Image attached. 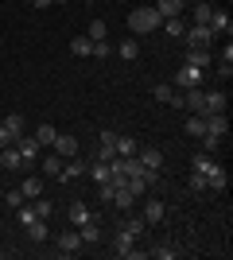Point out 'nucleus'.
Returning a JSON list of instances; mask_svg holds the SVG:
<instances>
[{
  "label": "nucleus",
  "instance_id": "obj_47",
  "mask_svg": "<svg viewBox=\"0 0 233 260\" xmlns=\"http://www.w3.org/2000/svg\"><path fill=\"white\" fill-rule=\"evenodd\" d=\"M35 8H51V4H55V0H31Z\"/></svg>",
  "mask_w": 233,
  "mask_h": 260
},
{
  "label": "nucleus",
  "instance_id": "obj_1",
  "mask_svg": "<svg viewBox=\"0 0 233 260\" xmlns=\"http://www.w3.org/2000/svg\"><path fill=\"white\" fill-rule=\"evenodd\" d=\"M159 23H163V16L155 12V4H140V8L128 12V31H136V35L159 31Z\"/></svg>",
  "mask_w": 233,
  "mask_h": 260
},
{
  "label": "nucleus",
  "instance_id": "obj_39",
  "mask_svg": "<svg viewBox=\"0 0 233 260\" xmlns=\"http://www.w3.org/2000/svg\"><path fill=\"white\" fill-rule=\"evenodd\" d=\"M148 256H155V260H175V256H179V249H171V245H155Z\"/></svg>",
  "mask_w": 233,
  "mask_h": 260
},
{
  "label": "nucleus",
  "instance_id": "obj_10",
  "mask_svg": "<svg viewBox=\"0 0 233 260\" xmlns=\"http://www.w3.org/2000/svg\"><path fill=\"white\" fill-rule=\"evenodd\" d=\"M78 233H82V245H97L101 241V214H93L86 225H78Z\"/></svg>",
  "mask_w": 233,
  "mask_h": 260
},
{
  "label": "nucleus",
  "instance_id": "obj_2",
  "mask_svg": "<svg viewBox=\"0 0 233 260\" xmlns=\"http://www.w3.org/2000/svg\"><path fill=\"white\" fill-rule=\"evenodd\" d=\"M16 152H20V159H23V167H35L39 163V155H43V148H39V140L35 136H16Z\"/></svg>",
  "mask_w": 233,
  "mask_h": 260
},
{
  "label": "nucleus",
  "instance_id": "obj_50",
  "mask_svg": "<svg viewBox=\"0 0 233 260\" xmlns=\"http://www.w3.org/2000/svg\"><path fill=\"white\" fill-rule=\"evenodd\" d=\"M194 4H202V0H194Z\"/></svg>",
  "mask_w": 233,
  "mask_h": 260
},
{
  "label": "nucleus",
  "instance_id": "obj_23",
  "mask_svg": "<svg viewBox=\"0 0 233 260\" xmlns=\"http://www.w3.org/2000/svg\"><path fill=\"white\" fill-rule=\"evenodd\" d=\"M132 202H136V194H132V190H128V186H121V190L113 194V206H117V210H124V214L132 210Z\"/></svg>",
  "mask_w": 233,
  "mask_h": 260
},
{
  "label": "nucleus",
  "instance_id": "obj_15",
  "mask_svg": "<svg viewBox=\"0 0 233 260\" xmlns=\"http://www.w3.org/2000/svg\"><path fill=\"white\" fill-rule=\"evenodd\" d=\"M183 8H187V0H155V12H159L163 20H171V16H183Z\"/></svg>",
  "mask_w": 233,
  "mask_h": 260
},
{
  "label": "nucleus",
  "instance_id": "obj_11",
  "mask_svg": "<svg viewBox=\"0 0 233 260\" xmlns=\"http://www.w3.org/2000/svg\"><path fill=\"white\" fill-rule=\"evenodd\" d=\"M86 163H89V159H78V155H74V159H66V163H62V175H58V179L70 186L74 179H82V175H86Z\"/></svg>",
  "mask_w": 233,
  "mask_h": 260
},
{
  "label": "nucleus",
  "instance_id": "obj_12",
  "mask_svg": "<svg viewBox=\"0 0 233 260\" xmlns=\"http://www.w3.org/2000/svg\"><path fill=\"white\" fill-rule=\"evenodd\" d=\"M51 148H55V152L62 155V159H74V155H78V140H74V136H66V132H58Z\"/></svg>",
  "mask_w": 233,
  "mask_h": 260
},
{
  "label": "nucleus",
  "instance_id": "obj_14",
  "mask_svg": "<svg viewBox=\"0 0 233 260\" xmlns=\"http://www.w3.org/2000/svg\"><path fill=\"white\" fill-rule=\"evenodd\" d=\"M148 221V225H155V221H163V198H148L144 202V214H140Z\"/></svg>",
  "mask_w": 233,
  "mask_h": 260
},
{
  "label": "nucleus",
  "instance_id": "obj_33",
  "mask_svg": "<svg viewBox=\"0 0 233 260\" xmlns=\"http://www.w3.org/2000/svg\"><path fill=\"white\" fill-rule=\"evenodd\" d=\"M0 124H4V128H8L12 136H23V117H20V113H8V117L0 120Z\"/></svg>",
  "mask_w": 233,
  "mask_h": 260
},
{
  "label": "nucleus",
  "instance_id": "obj_24",
  "mask_svg": "<svg viewBox=\"0 0 233 260\" xmlns=\"http://www.w3.org/2000/svg\"><path fill=\"white\" fill-rule=\"evenodd\" d=\"M23 229H27V237H31L35 245H43V241L51 237V233H47V225H43V217H35L31 225H23Z\"/></svg>",
  "mask_w": 233,
  "mask_h": 260
},
{
  "label": "nucleus",
  "instance_id": "obj_29",
  "mask_svg": "<svg viewBox=\"0 0 233 260\" xmlns=\"http://www.w3.org/2000/svg\"><path fill=\"white\" fill-rule=\"evenodd\" d=\"M225 186H229V175H225L222 167H218L214 175H206V190H225Z\"/></svg>",
  "mask_w": 233,
  "mask_h": 260
},
{
  "label": "nucleus",
  "instance_id": "obj_28",
  "mask_svg": "<svg viewBox=\"0 0 233 260\" xmlns=\"http://www.w3.org/2000/svg\"><path fill=\"white\" fill-rule=\"evenodd\" d=\"M159 31H167V35H175V39H183V31H187V23L179 20V16H171V20H163V23H159Z\"/></svg>",
  "mask_w": 233,
  "mask_h": 260
},
{
  "label": "nucleus",
  "instance_id": "obj_22",
  "mask_svg": "<svg viewBox=\"0 0 233 260\" xmlns=\"http://www.w3.org/2000/svg\"><path fill=\"white\" fill-rule=\"evenodd\" d=\"M62 163H66V159H62V155H43V175H51V179H58V175H62Z\"/></svg>",
  "mask_w": 233,
  "mask_h": 260
},
{
  "label": "nucleus",
  "instance_id": "obj_30",
  "mask_svg": "<svg viewBox=\"0 0 233 260\" xmlns=\"http://www.w3.org/2000/svg\"><path fill=\"white\" fill-rule=\"evenodd\" d=\"M20 190H23V198H39V194H43V183H39L35 175H27V179L20 183Z\"/></svg>",
  "mask_w": 233,
  "mask_h": 260
},
{
  "label": "nucleus",
  "instance_id": "obj_46",
  "mask_svg": "<svg viewBox=\"0 0 233 260\" xmlns=\"http://www.w3.org/2000/svg\"><path fill=\"white\" fill-rule=\"evenodd\" d=\"M113 155H117V152H113V148H101V144H97V159H101V163H109Z\"/></svg>",
  "mask_w": 233,
  "mask_h": 260
},
{
  "label": "nucleus",
  "instance_id": "obj_48",
  "mask_svg": "<svg viewBox=\"0 0 233 260\" xmlns=\"http://www.w3.org/2000/svg\"><path fill=\"white\" fill-rule=\"evenodd\" d=\"M0 210H4V194H0Z\"/></svg>",
  "mask_w": 233,
  "mask_h": 260
},
{
  "label": "nucleus",
  "instance_id": "obj_37",
  "mask_svg": "<svg viewBox=\"0 0 233 260\" xmlns=\"http://www.w3.org/2000/svg\"><path fill=\"white\" fill-rule=\"evenodd\" d=\"M210 16H214V4H210V0L194 4V23H210Z\"/></svg>",
  "mask_w": 233,
  "mask_h": 260
},
{
  "label": "nucleus",
  "instance_id": "obj_32",
  "mask_svg": "<svg viewBox=\"0 0 233 260\" xmlns=\"http://www.w3.org/2000/svg\"><path fill=\"white\" fill-rule=\"evenodd\" d=\"M198 140H202V152H206V155H218V148H222V136H214V132H202Z\"/></svg>",
  "mask_w": 233,
  "mask_h": 260
},
{
  "label": "nucleus",
  "instance_id": "obj_35",
  "mask_svg": "<svg viewBox=\"0 0 233 260\" xmlns=\"http://www.w3.org/2000/svg\"><path fill=\"white\" fill-rule=\"evenodd\" d=\"M194 171H198V175H214V171H218V163H214V155H206V152H202L198 159H194Z\"/></svg>",
  "mask_w": 233,
  "mask_h": 260
},
{
  "label": "nucleus",
  "instance_id": "obj_19",
  "mask_svg": "<svg viewBox=\"0 0 233 260\" xmlns=\"http://www.w3.org/2000/svg\"><path fill=\"white\" fill-rule=\"evenodd\" d=\"M89 217H93V214H89V206H86V202H70V225H86V221H89Z\"/></svg>",
  "mask_w": 233,
  "mask_h": 260
},
{
  "label": "nucleus",
  "instance_id": "obj_6",
  "mask_svg": "<svg viewBox=\"0 0 233 260\" xmlns=\"http://www.w3.org/2000/svg\"><path fill=\"white\" fill-rule=\"evenodd\" d=\"M183 39H187V47H210L214 43V31L206 27V23H190L187 31H183Z\"/></svg>",
  "mask_w": 233,
  "mask_h": 260
},
{
  "label": "nucleus",
  "instance_id": "obj_18",
  "mask_svg": "<svg viewBox=\"0 0 233 260\" xmlns=\"http://www.w3.org/2000/svg\"><path fill=\"white\" fill-rule=\"evenodd\" d=\"M136 159L144 163V167H155V171L163 167V152H159V148H140V152H136Z\"/></svg>",
  "mask_w": 233,
  "mask_h": 260
},
{
  "label": "nucleus",
  "instance_id": "obj_44",
  "mask_svg": "<svg viewBox=\"0 0 233 260\" xmlns=\"http://www.w3.org/2000/svg\"><path fill=\"white\" fill-rule=\"evenodd\" d=\"M8 144H16V136H12V132L4 128V124H0V148H8Z\"/></svg>",
  "mask_w": 233,
  "mask_h": 260
},
{
  "label": "nucleus",
  "instance_id": "obj_31",
  "mask_svg": "<svg viewBox=\"0 0 233 260\" xmlns=\"http://www.w3.org/2000/svg\"><path fill=\"white\" fill-rule=\"evenodd\" d=\"M117 54H121V58H128V62H136V58H140V43H136V39H124V43L117 47Z\"/></svg>",
  "mask_w": 233,
  "mask_h": 260
},
{
  "label": "nucleus",
  "instance_id": "obj_4",
  "mask_svg": "<svg viewBox=\"0 0 233 260\" xmlns=\"http://www.w3.org/2000/svg\"><path fill=\"white\" fill-rule=\"evenodd\" d=\"M194 86H202V70L190 66V62H183L175 70V89H194Z\"/></svg>",
  "mask_w": 233,
  "mask_h": 260
},
{
  "label": "nucleus",
  "instance_id": "obj_25",
  "mask_svg": "<svg viewBox=\"0 0 233 260\" xmlns=\"http://www.w3.org/2000/svg\"><path fill=\"white\" fill-rule=\"evenodd\" d=\"M70 51H74L78 58H86V54L93 51V39H89V35H74V39H70Z\"/></svg>",
  "mask_w": 233,
  "mask_h": 260
},
{
  "label": "nucleus",
  "instance_id": "obj_43",
  "mask_svg": "<svg viewBox=\"0 0 233 260\" xmlns=\"http://www.w3.org/2000/svg\"><path fill=\"white\" fill-rule=\"evenodd\" d=\"M89 54H93V58H109V43H105V39L93 43V51H89Z\"/></svg>",
  "mask_w": 233,
  "mask_h": 260
},
{
  "label": "nucleus",
  "instance_id": "obj_49",
  "mask_svg": "<svg viewBox=\"0 0 233 260\" xmlns=\"http://www.w3.org/2000/svg\"><path fill=\"white\" fill-rule=\"evenodd\" d=\"M55 4H66V0H55Z\"/></svg>",
  "mask_w": 233,
  "mask_h": 260
},
{
  "label": "nucleus",
  "instance_id": "obj_20",
  "mask_svg": "<svg viewBox=\"0 0 233 260\" xmlns=\"http://www.w3.org/2000/svg\"><path fill=\"white\" fill-rule=\"evenodd\" d=\"M113 152L128 159V155H136L140 148H136V140H132V136H117V140H113Z\"/></svg>",
  "mask_w": 233,
  "mask_h": 260
},
{
  "label": "nucleus",
  "instance_id": "obj_9",
  "mask_svg": "<svg viewBox=\"0 0 233 260\" xmlns=\"http://www.w3.org/2000/svg\"><path fill=\"white\" fill-rule=\"evenodd\" d=\"M183 109H190V113H202V109H206V89H202V86L183 89Z\"/></svg>",
  "mask_w": 233,
  "mask_h": 260
},
{
  "label": "nucleus",
  "instance_id": "obj_13",
  "mask_svg": "<svg viewBox=\"0 0 233 260\" xmlns=\"http://www.w3.org/2000/svg\"><path fill=\"white\" fill-rule=\"evenodd\" d=\"M206 27H210V31L214 35H229L233 31V20H229V12H218V8H214V16H210V23H206Z\"/></svg>",
  "mask_w": 233,
  "mask_h": 260
},
{
  "label": "nucleus",
  "instance_id": "obj_40",
  "mask_svg": "<svg viewBox=\"0 0 233 260\" xmlns=\"http://www.w3.org/2000/svg\"><path fill=\"white\" fill-rule=\"evenodd\" d=\"M23 202H27V198H23V190H8V194H4V206H8V210H20Z\"/></svg>",
  "mask_w": 233,
  "mask_h": 260
},
{
  "label": "nucleus",
  "instance_id": "obj_45",
  "mask_svg": "<svg viewBox=\"0 0 233 260\" xmlns=\"http://www.w3.org/2000/svg\"><path fill=\"white\" fill-rule=\"evenodd\" d=\"M113 140H117V132H109V128H105V132H101V140H97V144H101V148H113Z\"/></svg>",
  "mask_w": 233,
  "mask_h": 260
},
{
  "label": "nucleus",
  "instance_id": "obj_16",
  "mask_svg": "<svg viewBox=\"0 0 233 260\" xmlns=\"http://www.w3.org/2000/svg\"><path fill=\"white\" fill-rule=\"evenodd\" d=\"M121 229L128 233V237H136V241H140V237H144V229H148V221H144L140 214H132V217H124V221H121Z\"/></svg>",
  "mask_w": 233,
  "mask_h": 260
},
{
  "label": "nucleus",
  "instance_id": "obj_5",
  "mask_svg": "<svg viewBox=\"0 0 233 260\" xmlns=\"http://www.w3.org/2000/svg\"><path fill=\"white\" fill-rule=\"evenodd\" d=\"M55 245H58V252H62V256H78V252H82V233L70 225L66 233H58V237H55Z\"/></svg>",
  "mask_w": 233,
  "mask_h": 260
},
{
  "label": "nucleus",
  "instance_id": "obj_36",
  "mask_svg": "<svg viewBox=\"0 0 233 260\" xmlns=\"http://www.w3.org/2000/svg\"><path fill=\"white\" fill-rule=\"evenodd\" d=\"M31 206H35V214H39V217H51V214H55V202H51V198H43V194L31 198Z\"/></svg>",
  "mask_w": 233,
  "mask_h": 260
},
{
  "label": "nucleus",
  "instance_id": "obj_21",
  "mask_svg": "<svg viewBox=\"0 0 233 260\" xmlns=\"http://www.w3.org/2000/svg\"><path fill=\"white\" fill-rule=\"evenodd\" d=\"M183 132H187V136H194V140H198L202 132H206V120H202V113H190V117H187V124H183Z\"/></svg>",
  "mask_w": 233,
  "mask_h": 260
},
{
  "label": "nucleus",
  "instance_id": "obj_8",
  "mask_svg": "<svg viewBox=\"0 0 233 260\" xmlns=\"http://www.w3.org/2000/svg\"><path fill=\"white\" fill-rule=\"evenodd\" d=\"M202 120H206V132H214V136L225 140V132H229V117L225 113H202Z\"/></svg>",
  "mask_w": 233,
  "mask_h": 260
},
{
  "label": "nucleus",
  "instance_id": "obj_26",
  "mask_svg": "<svg viewBox=\"0 0 233 260\" xmlns=\"http://www.w3.org/2000/svg\"><path fill=\"white\" fill-rule=\"evenodd\" d=\"M190 66H198V70H206V62H210V47H190Z\"/></svg>",
  "mask_w": 233,
  "mask_h": 260
},
{
  "label": "nucleus",
  "instance_id": "obj_3",
  "mask_svg": "<svg viewBox=\"0 0 233 260\" xmlns=\"http://www.w3.org/2000/svg\"><path fill=\"white\" fill-rule=\"evenodd\" d=\"M113 252H117L121 260H128V256H132V260H136V256H148L144 249H136V237H128L124 229L117 233V237H113Z\"/></svg>",
  "mask_w": 233,
  "mask_h": 260
},
{
  "label": "nucleus",
  "instance_id": "obj_34",
  "mask_svg": "<svg viewBox=\"0 0 233 260\" xmlns=\"http://www.w3.org/2000/svg\"><path fill=\"white\" fill-rule=\"evenodd\" d=\"M202 113H225V93H206V109Z\"/></svg>",
  "mask_w": 233,
  "mask_h": 260
},
{
  "label": "nucleus",
  "instance_id": "obj_7",
  "mask_svg": "<svg viewBox=\"0 0 233 260\" xmlns=\"http://www.w3.org/2000/svg\"><path fill=\"white\" fill-rule=\"evenodd\" d=\"M155 93V101H159V105H171V109H183V89H179L175 93V86H155L152 89Z\"/></svg>",
  "mask_w": 233,
  "mask_h": 260
},
{
  "label": "nucleus",
  "instance_id": "obj_38",
  "mask_svg": "<svg viewBox=\"0 0 233 260\" xmlns=\"http://www.w3.org/2000/svg\"><path fill=\"white\" fill-rule=\"evenodd\" d=\"M105 31H109V27H105V20H93V23L86 27V35L93 39V43H101V39H105Z\"/></svg>",
  "mask_w": 233,
  "mask_h": 260
},
{
  "label": "nucleus",
  "instance_id": "obj_17",
  "mask_svg": "<svg viewBox=\"0 0 233 260\" xmlns=\"http://www.w3.org/2000/svg\"><path fill=\"white\" fill-rule=\"evenodd\" d=\"M0 167H4V171H16V167H23L20 152H16V144H8V148H0Z\"/></svg>",
  "mask_w": 233,
  "mask_h": 260
},
{
  "label": "nucleus",
  "instance_id": "obj_42",
  "mask_svg": "<svg viewBox=\"0 0 233 260\" xmlns=\"http://www.w3.org/2000/svg\"><path fill=\"white\" fill-rule=\"evenodd\" d=\"M190 190H206V175H198V171H190Z\"/></svg>",
  "mask_w": 233,
  "mask_h": 260
},
{
  "label": "nucleus",
  "instance_id": "obj_27",
  "mask_svg": "<svg viewBox=\"0 0 233 260\" xmlns=\"http://www.w3.org/2000/svg\"><path fill=\"white\" fill-rule=\"evenodd\" d=\"M55 136H58V128H55V124H39V132H35L39 148H51V144H55Z\"/></svg>",
  "mask_w": 233,
  "mask_h": 260
},
{
  "label": "nucleus",
  "instance_id": "obj_41",
  "mask_svg": "<svg viewBox=\"0 0 233 260\" xmlns=\"http://www.w3.org/2000/svg\"><path fill=\"white\" fill-rule=\"evenodd\" d=\"M113 194H117V186H113V183H97V198H101V202H113Z\"/></svg>",
  "mask_w": 233,
  "mask_h": 260
}]
</instances>
